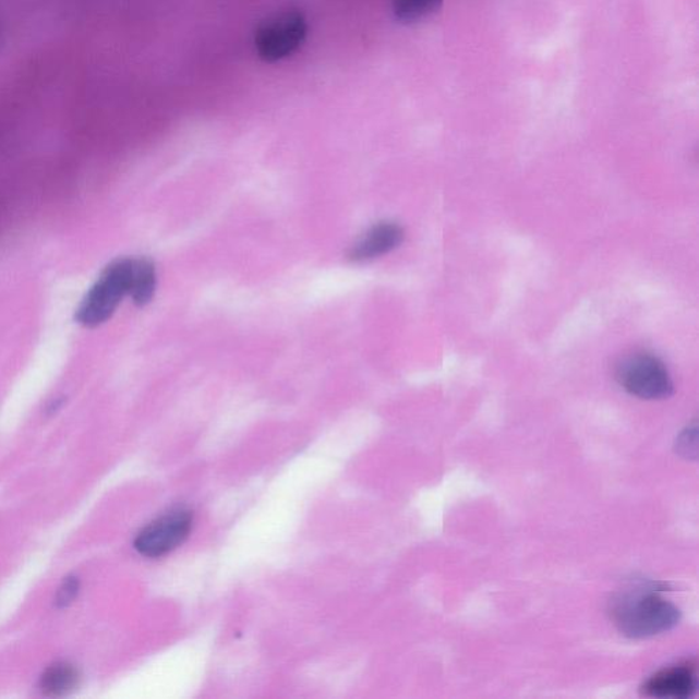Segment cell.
<instances>
[{"label":"cell","mask_w":699,"mask_h":699,"mask_svg":"<svg viewBox=\"0 0 699 699\" xmlns=\"http://www.w3.org/2000/svg\"><path fill=\"white\" fill-rule=\"evenodd\" d=\"M80 579L77 577L64 578L61 588L58 589L56 605L59 610L68 608L72 605L80 593Z\"/></svg>","instance_id":"cell-11"},{"label":"cell","mask_w":699,"mask_h":699,"mask_svg":"<svg viewBox=\"0 0 699 699\" xmlns=\"http://www.w3.org/2000/svg\"><path fill=\"white\" fill-rule=\"evenodd\" d=\"M443 0H394V13L403 23L425 17L441 7Z\"/></svg>","instance_id":"cell-10"},{"label":"cell","mask_w":699,"mask_h":699,"mask_svg":"<svg viewBox=\"0 0 699 699\" xmlns=\"http://www.w3.org/2000/svg\"><path fill=\"white\" fill-rule=\"evenodd\" d=\"M405 231L395 221H381L366 231L360 241L351 248L350 258L357 263L371 262L384 256L402 245Z\"/></svg>","instance_id":"cell-7"},{"label":"cell","mask_w":699,"mask_h":699,"mask_svg":"<svg viewBox=\"0 0 699 699\" xmlns=\"http://www.w3.org/2000/svg\"><path fill=\"white\" fill-rule=\"evenodd\" d=\"M698 427L697 424L686 427V431L677 437L676 451L686 458H697L698 453Z\"/></svg>","instance_id":"cell-12"},{"label":"cell","mask_w":699,"mask_h":699,"mask_svg":"<svg viewBox=\"0 0 699 699\" xmlns=\"http://www.w3.org/2000/svg\"><path fill=\"white\" fill-rule=\"evenodd\" d=\"M80 672L69 663H57L45 671L40 679V688L47 697H64L77 688Z\"/></svg>","instance_id":"cell-8"},{"label":"cell","mask_w":699,"mask_h":699,"mask_svg":"<svg viewBox=\"0 0 699 699\" xmlns=\"http://www.w3.org/2000/svg\"><path fill=\"white\" fill-rule=\"evenodd\" d=\"M157 284L155 264L149 258H133L132 289L130 298L137 306H145L155 296Z\"/></svg>","instance_id":"cell-9"},{"label":"cell","mask_w":699,"mask_h":699,"mask_svg":"<svg viewBox=\"0 0 699 699\" xmlns=\"http://www.w3.org/2000/svg\"><path fill=\"white\" fill-rule=\"evenodd\" d=\"M610 614L622 636L632 639L674 630L682 617L680 610L661 598L654 583L616 594L611 600Z\"/></svg>","instance_id":"cell-1"},{"label":"cell","mask_w":699,"mask_h":699,"mask_svg":"<svg viewBox=\"0 0 699 699\" xmlns=\"http://www.w3.org/2000/svg\"><path fill=\"white\" fill-rule=\"evenodd\" d=\"M698 677L690 665H677L649 677L641 688L642 696L663 699H687L696 696Z\"/></svg>","instance_id":"cell-6"},{"label":"cell","mask_w":699,"mask_h":699,"mask_svg":"<svg viewBox=\"0 0 699 699\" xmlns=\"http://www.w3.org/2000/svg\"><path fill=\"white\" fill-rule=\"evenodd\" d=\"M616 381L632 397L643 400L666 399L675 391L666 366L658 357L650 354H632L623 359L616 367Z\"/></svg>","instance_id":"cell-3"},{"label":"cell","mask_w":699,"mask_h":699,"mask_svg":"<svg viewBox=\"0 0 699 699\" xmlns=\"http://www.w3.org/2000/svg\"><path fill=\"white\" fill-rule=\"evenodd\" d=\"M193 529V514L185 508L173 509L145 527L134 540L140 555L157 559L181 546Z\"/></svg>","instance_id":"cell-5"},{"label":"cell","mask_w":699,"mask_h":699,"mask_svg":"<svg viewBox=\"0 0 699 699\" xmlns=\"http://www.w3.org/2000/svg\"><path fill=\"white\" fill-rule=\"evenodd\" d=\"M133 258H119L103 270L99 279L81 301L75 320L85 328L105 324L117 312L132 289Z\"/></svg>","instance_id":"cell-2"},{"label":"cell","mask_w":699,"mask_h":699,"mask_svg":"<svg viewBox=\"0 0 699 699\" xmlns=\"http://www.w3.org/2000/svg\"><path fill=\"white\" fill-rule=\"evenodd\" d=\"M306 20L301 13L285 12L260 25L254 37L258 57L267 62L280 61L294 53L305 40Z\"/></svg>","instance_id":"cell-4"}]
</instances>
